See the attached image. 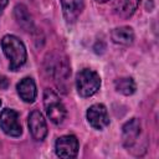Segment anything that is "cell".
<instances>
[{
    "label": "cell",
    "instance_id": "1",
    "mask_svg": "<svg viewBox=\"0 0 159 159\" xmlns=\"http://www.w3.org/2000/svg\"><path fill=\"white\" fill-rule=\"evenodd\" d=\"M1 47L9 60L10 70L16 71L26 62V47L19 37L14 35H5L1 39Z\"/></svg>",
    "mask_w": 159,
    "mask_h": 159
},
{
    "label": "cell",
    "instance_id": "2",
    "mask_svg": "<svg viewBox=\"0 0 159 159\" xmlns=\"http://www.w3.org/2000/svg\"><path fill=\"white\" fill-rule=\"evenodd\" d=\"M77 92L81 97H91L101 87V77L99 75L89 68H84L77 73L76 77Z\"/></svg>",
    "mask_w": 159,
    "mask_h": 159
},
{
    "label": "cell",
    "instance_id": "3",
    "mask_svg": "<svg viewBox=\"0 0 159 159\" xmlns=\"http://www.w3.org/2000/svg\"><path fill=\"white\" fill-rule=\"evenodd\" d=\"M43 106L47 117L55 124H61L66 118V108L61 102L60 97L51 89H45L43 92Z\"/></svg>",
    "mask_w": 159,
    "mask_h": 159
},
{
    "label": "cell",
    "instance_id": "4",
    "mask_svg": "<svg viewBox=\"0 0 159 159\" xmlns=\"http://www.w3.org/2000/svg\"><path fill=\"white\" fill-rule=\"evenodd\" d=\"M0 128L10 137H20L22 127L19 120V113L11 108H5L0 113Z\"/></svg>",
    "mask_w": 159,
    "mask_h": 159
},
{
    "label": "cell",
    "instance_id": "5",
    "mask_svg": "<svg viewBox=\"0 0 159 159\" xmlns=\"http://www.w3.org/2000/svg\"><path fill=\"white\" fill-rule=\"evenodd\" d=\"M87 120L94 129L102 130L109 124V116L104 104L97 103L87 109Z\"/></svg>",
    "mask_w": 159,
    "mask_h": 159
},
{
    "label": "cell",
    "instance_id": "6",
    "mask_svg": "<svg viewBox=\"0 0 159 159\" xmlns=\"http://www.w3.org/2000/svg\"><path fill=\"white\" fill-rule=\"evenodd\" d=\"M55 150L60 158H75L78 153V140L75 135H62L56 140Z\"/></svg>",
    "mask_w": 159,
    "mask_h": 159
},
{
    "label": "cell",
    "instance_id": "7",
    "mask_svg": "<svg viewBox=\"0 0 159 159\" xmlns=\"http://www.w3.org/2000/svg\"><path fill=\"white\" fill-rule=\"evenodd\" d=\"M29 130L35 140H43L47 135V125L40 111H32L29 116Z\"/></svg>",
    "mask_w": 159,
    "mask_h": 159
},
{
    "label": "cell",
    "instance_id": "8",
    "mask_svg": "<svg viewBox=\"0 0 159 159\" xmlns=\"http://www.w3.org/2000/svg\"><path fill=\"white\" fill-rule=\"evenodd\" d=\"M65 20L68 24L75 22L84 7V0H60Z\"/></svg>",
    "mask_w": 159,
    "mask_h": 159
},
{
    "label": "cell",
    "instance_id": "9",
    "mask_svg": "<svg viewBox=\"0 0 159 159\" xmlns=\"http://www.w3.org/2000/svg\"><path fill=\"white\" fill-rule=\"evenodd\" d=\"M122 139L125 147H132L140 134V120L138 118L129 119L122 128Z\"/></svg>",
    "mask_w": 159,
    "mask_h": 159
},
{
    "label": "cell",
    "instance_id": "10",
    "mask_svg": "<svg viewBox=\"0 0 159 159\" xmlns=\"http://www.w3.org/2000/svg\"><path fill=\"white\" fill-rule=\"evenodd\" d=\"M20 98L26 103H32L36 98V84L31 77L22 78L16 86Z\"/></svg>",
    "mask_w": 159,
    "mask_h": 159
},
{
    "label": "cell",
    "instance_id": "11",
    "mask_svg": "<svg viewBox=\"0 0 159 159\" xmlns=\"http://www.w3.org/2000/svg\"><path fill=\"white\" fill-rule=\"evenodd\" d=\"M140 0H117L114 4V12L122 19L130 17L138 9Z\"/></svg>",
    "mask_w": 159,
    "mask_h": 159
},
{
    "label": "cell",
    "instance_id": "12",
    "mask_svg": "<svg viewBox=\"0 0 159 159\" xmlns=\"http://www.w3.org/2000/svg\"><path fill=\"white\" fill-rule=\"evenodd\" d=\"M111 37H112L114 43L128 46V45L133 43V41H134V31L129 26L116 27V29L112 30Z\"/></svg>",
    "mask_w": 159,
    "mask_h": 159
},
{
    "label": "cell",
    "instance_id": "13",
    "mask_svg": "<svg viewBox=\"0 0 159 159\" xmlns=\"http://www.w3.org/2000/svg\"><path fill=\"white\" fill-rule=\"evenodd\" d=\"M14 14H15V19L17 21V24L26 31H30L32 29V17L30 15V12L27 11V7L25 5H16L15 6V10H14Z\"/></svg>",
    "mask_w": 159,
    "mask_h": 159
},
{
    "label": "cell",
    "instance_id": "14",
    "mask_svg": "<svg viewBox=\"0 0 159 159\" xmlns=\"http://www.w3.org/2000/svg\"><path fill=\"white\" fill-rule=\"evenodd\" d=\"M114 88L117 92L124 94V96H130L135 92V82L132 77H120L114 81Z\"/></svg>",
    "mask_w": 159,
    "mask_h": 159
},
{
    "label": "cell",
    "instance_id": "15",
    "mask_svg": "<svg viewBox=\"0 0 159 159\" xmlns=\"http://www.w3.org/2000/svg\"><path fill=\"white\" fill-rule=\"evenodd\" d=\"M9 87V80L7 77H5L4 75H0V88L1 89H6Z\"/></svg>",
    "mask_w": 159,
    "mask_h": 159
},
{
    "label": "cell",
    "instance_id": "16",
    "mask_svg": "<svg viewBox=\"0 0 159 159\" xmlns=\"http://www.w3.org/2000/svg\"><path fill=\"white\" fill-rule=\"evenodd\" d=\"M7 1L9 0H0V15L2 14V10L5 9V6L7 5Z\"/></svg>",
    "mask_w": 159,
    "mask_h": 159
},
{
    "label": "cell",
    "instance_id": "17",
    "mask_svg": "<svg viewBox=\"0 0 159 159\" xmlns=\"http://www.w3.org/2000/svg\"><path fill=\"white\" fill-rule=\"evenodd\" d=\"M97 2H107V1H109V0H96Z\"/></svg>",
    "mask_w": 159,
    "mask_h": 159
},
{
    "label": "cell",
    "instance_id": "18",
    "mask_svg": "<svg viewBox=\"0 0 159 159\" xmlns=\"http://www.w3.org/2000/svg\"><path fill=\"white\" fill-rule=\"evenodd\" d=\"M0 106H1V101H0Z\"/></svg>",
    "mask_w": 159,
    "mask_h": 159
}]
</instances>
